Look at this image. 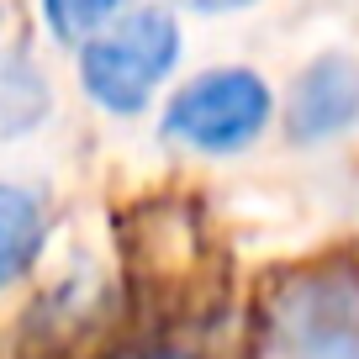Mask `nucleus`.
Masks as SVG:
<instances>
[{
    "mask_svg": "<svg viewBox=\"0 0 359 359\" xmlns=\"http://www.w3.org/2000/svg\"><path fill=\"white\" fill-rule=\"evenodd\" d=\"M48 111H53V90H48L43 69L32 58L0 48V143L6 137H27L32 127H43Z\"/></svg>",
    "mask_w": 359,
    "mask_h": 359,
    "instance_id": "nucleus-5",
    "label": "nucleus"
},
{
    "mask_svg": "<svg viewBox=\"0 0 359 359\" xmlns=\"http://www.w3.org/2000/svg\"><path fill=\"white\" fill-rule=\"evenodd\" d=\"M37 248H43V201L0 180V291L32 269Z\"/></svg>",
    "mask_w": 359,
    "mask_h": 359,
    "instance_id": "nucleus-6",
    "label": "nucleus"
},
{
    "mask_svg": "<svg viewBox=\"0 0 359 359\" xmlns=\"http://www.w3.org/2000/svg\"><path fill=\"white\" fill-rule=\"evenodd\" d=\"M196 11H243V6H254V0H191Z\"/></svg>",
    "mask_w": 359,
    "mask_h": 359,
    "instance_id": "nucleus-8",
    "label": "nucleus"
},
{
    "mask_svg": "<svg viewBox=\"0 0 359 359\" xmlns=\"http://www.w3.org/2000/svg\"><path fill=\"white\" fill-rule=\"evenodd\" d=\"M175 64H180V22L158 6H143L79 48V85L101 111L137 116Z\"/></svg>",
    "mask_w": 359,
    "mask_h": 359,
    "instance_id": "nucleus-1",
    "label": "nucleus"
},
{
    "mask_svg": "<svg viewBox=\"0 0 359 359\" xmlns=\"http://www.w3.org/2000/svg\"><path fill=\"white\" fill-rule=\"evenodd\" d=\"M359 122V58L323 53L296 74L285 95V133L296 143H327Z\"/></svg>",
    "mask_w": 359,
    "mask_h": 359,
    "instance_id": "nucleus-4",
    "label": "nucleus"
},
{
    "mask_svg": "<svg viewBox=\"0 0 359 359\" xmlns=\"http://www.w3.org/2000/svg\"><path fill=\"white\" fill-rule=\"evenodd\" d=\"M269 338L280 359H359V264L327 259L275 291Z\"/></svg>",
    "mask_w": 359,
    "mask_h": 359,
    "instance_id": "nucleus-2",
    "label": "nucleus"
},
{
    "mask_svg": "<svg viewBox=\"0 0 359 359\" xmlns=\"http://www.w3.org/2000/svg\"><path fill=\"white\" fill-rule=\"evenodd\" d=\"M275 95L254 69H206L164 106V137L191 154H243L269 127Z\"/></svg>",
    "mask_w": 359,
    "mask_h": 359,
    "instance_id": "nucleus-3",
    "label": "nucleus"
},
{
    "mask_svg": "<svg viewBox=\"0 0 359 359\" xmlns=\"http://www.w3.org/2000/svg\"><path fill=\"white\" fill-rule=\"evenodd\" d=\"M127 0H43V16L53 27V37L64 43H90L95 32L111 27V16L122 11Z\"/></svg>",
    "mask_w": 359,
    "mask_h": 359,
    "instance_id": "nucleus-7",
    "label": "nucleus"
}]
</instances>
